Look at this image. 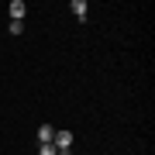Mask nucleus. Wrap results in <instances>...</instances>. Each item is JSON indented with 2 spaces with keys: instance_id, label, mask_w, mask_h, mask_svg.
<instances>
[{
  "instance_id": "nucleus-1",
  "label": "nucleus",
  "mask_w": 155,
  "mask_h": 155,
  "mask_svg": "<svg viewBox=\"0 0 155 155\" xmlns=\"http://www.w3.org/2000/svg\"><path fill=\"white\" fill-rule=\"evenodd\" d=\"M11 21H24V14H28V7H24V0H11Z\"/></svg>"
},
{
  "instance_id": "nucleus-2",
  "label": "nucleus",
  "mask_w": 155,
  "mask_h": 155,
  "mask_svg": "<svg viewBox=\"0 0 155 155\" xmlns=\"http://www.w3.org/2000/svg\"><path fill=\"white\" fill-rule=\"evenodd\" d=\"M52 138H55V127H52V124H41L38 127V145H52Z\"/></svg>"
},
{
  "instance_id": "nucleus-3",
  "label": "nucleus",
  "mask_w": 155,
  "mask_h": 155,
  "mask_svg": "<svg viewBox=\"0 0 155 155\" xmlns=\"http://www.w3.org/2000/svg\"><path fill=\"white\" fill-rule=\"evenodd\" d=\"M69 11L76 14V21H86V0H72V4H69Z\"/></svg>"
},
{
  "instance_id": "nucleus-4",
  "label": "nucleus",
  "mask_w": 155,
  "mask_h": 155,
  "mask_svg": "<svg viewBox=\"0 0 155 155\" xmlns=\"http://www.w3.org/2000/svg\"><path fill=\"white\" fill-rule=\"evenodd\" d=\"M38 155H59L55 145H38Z\"/></svg>"
},
{
  "instance_id": "nucleus-5",
  "label": "nucleus",
  "mask_w": 155,
  "mask_h": 155,
  "mask_svg": "<svg viewBox=\"0 0 155 155\" xmlns=\"http://www.w3.org/2000/svg\"><path fill=\"white\" fill-rule=\"evenodd\" d=\"M24 31V21H11V35H21Z\"/></svg>"
}]
</instances>
